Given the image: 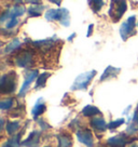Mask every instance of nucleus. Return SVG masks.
<instances>
[{
    "mask_svg": "<svg viewBox=\"0 0 138 147\" xmlns=\"http://www.w3.org/2000/svg\"><path fill=\"white\" fill-rule=\"evenodd\" d=\"M16 74L15 71H9L8 74H5L1 80H0V90L2 94H10L13 93L16 89Z\"/></svg>",
    "mask_w": 138,
    "mask_h": 147,
    "instance_id": "obj_1",
    "label": "nucleus"
},
{
    "mask_svg": "<svg viewBox=\"0 0 138 147\" xmlns=\"http://www.w3.org/2000/svg\"><path fill=\"white\" fill-rule=\"evenodd\" d=\"M96 75V70H90L86 73H83L79 75L77 78L74 79V83L71 86V90L72 91H77V90H85L88 87V84L91 83L93 78Z\"/></svg>",
    "mask_w": 138,
    "mask_h": 147,
    "instance_id": "obj_2",
    "label": "nucleus"
},
{
    "mask_svg": "<svg viewBox=\"0 0 138 147\" xmlns=\"http://www.w3.org/2000/svg\"><path fill=\"white\" fill-rule=\"evenodd\" d=\"M126 10H127V3L125 0H111L108 14L111 18H113L115 22H117L124 15Z\"/></svg>",
    "mask_w": 138,
    "mask_h": 147,
    "instance_id": "obj_3",
    "label": "nucleus"
},
{
    "mask_svg": "<svg viewBox=\"0 0 138 147\" xmlns=\"http://www.w3.org/2000/svg\"><path fill=\"white\" fill-rule=\"evenodd\" d=\"M135 27H136V16H129L125 22L122 23L120 27V36L122 38L123 41H126L129 37H132L135 35Z\"/></svg>",
    "mask_w": 138,
    "mask_h": 147,
    "instance_id": "obj_4",
    "label": "nucleus"
},
{
    "mask_svg": "<svg viewBox=\"0 0 138 147\" xmlns=\"http://www.w3.org/2000/svg\"><path fill=\"white\" fill-rule=\"evenodd\" d=\"M25 12H26V9L24 8L23 5H14L2 12L1 18H0V22H1V23H5V21H9L11 18H19V16L24 15Z\"/></svg>",
    "mask_w": 138,
    "mask_h": 147,
    "instance_id": "obj_5",
    "label": "nucleus"
},
{
    "mask_svg": "<svg viewBox=\"0 0 138 147\" xmlns=\"http://www.w3.org/2000/svg\"><path fill=\"white\" fill-rule=\"evenodd\" d=\"M33 64V53L31 51H22L15 57V65L21 68H29Z\"/></svg>",
    "mask_w": 138,
    "mask_h": 147,
    "instance_id": "obj_6",
    "label": "nucleus"
},
{
    "mask_svg": "<svg viewBox=\"0 0 138 147\" xmlns=\"http://www.w3.org/2000/svg\"><path fill=\"white\" fill-rule=\"evenodd\" d=\"M133 141H135V140L129 138V136H127L125 133H120L108 138L106 145L108 147H125L127 144H129Z\"/></svg>",
    "mask_w": 138,
    "mask_h": 147,
    "instance_id": "obj_7",
    "label": "nucleus"
},
{
    "mask_svg": "<svg viewBox=\"0 0 138 147\" xmlns=\"http://www.w3.org/2000/svg\"><path fill=\"white\" fill-rule=\"evenodd\" d=\"M38 76H39V71H38V69L30 70V71H28V73L25 75V80H24L23 84H22V87H21V89H19V97H23V96H25V95H26L27 91L29 90L30 84L35 81V79L38 78Z\"/></svg>",
    "mask_w": 138,
    "mask_h": 147,
    "instance_id": "obj_8",
    "label": "nucleus"
},
{
    "mask_svg": "<svg viewBox=\"0 0 138 147\" xmlns=\"http://www.w3.org/2000/svg\"><path fill=\"white\" fill-rule=\"evenodd\" d=\"M77 138L79 142L84 144L86 147H93L94 146V138H93L92 132L88 129H83L77 131Z\"/></svg>",
    "mask_w": 138,
    "mask_h": 147,
    "instance_id": "obj_9",
    "label": "nucleus"
},
{
    "mask_svg": "<svg viewBox=\"0 0 138 147\" xmlns=\"http://www.w3.org/2000/svg\"><path fill=\"white\" fill-rule=\"evenodd\" d=\"M46 109V103H44V100L40 97V98H38L37 102H36V104L33 106V108L31 110V114L33 116V118L36 120H38L37 118L39 116H41Z\"/></svg>",
    "mask_w": 138,
    "mask_h": 147,
    "instance_id": "obj_10",
    "label": "nucleus"
},
{
    "mask_svg": "<svg viewBox=\"0 0 138 147\" xmlns=\"http://www.w3.org/2000/svg\"><path fill=\"white\" fill-rule=\"evenodd\" d=\"M90 125H91V128H93L96 131H99V132H104L106 129H108V124L106 123L105 119L100 118V117H94L90 121Z\"/></svg>",
    "mask_w": 138,
    "mask_h": 147,
    "instance_id": "obj_11",
    "label": "nucleus"
},
{
    "mask_svg": "<svg viewBox=\"0 0 138 147\" xmlns=\"http://www.w3.org/2000/svg\"><path fill=\"white\" fill-rule=\"evenodd\" d=\"M40 141V133L37 131H32L31 133L29 134V136L26 141H24L21 145L25 147H37Z\"/></svg>",
    "mask_w": 138,
    "mask_h": 147,
    "instance_id": "obj_12",
    "label": "nucleus"
},
{
    "mask_svg": "<svg viewBox=\"0 0 138 147\" xmlns=\"http://www.w3.org/2000/svg\"><path fill=\"white\" fill-rule=\"evenodd\" d=\"M120 71H121L120 68H115L113 66H108V67L104 70L102 75H101L100 81H105V80H108V79H110V78H115V77L119 75Z\"/></svg>",
    "mask_w": 138,
    "mask_h": 147,
    "instance_id": "obj_13",
    "label": "nucleus"
},
{
    "mask_svg": "<svg viewBox=\"0 0 138 147\" xmlns=\"http://www.w3.org/2000/svg\"><path fill=\"white\" fill-rule=\"evenodd\" d=\"M138 132V108L137 110L134 113L133 118L131 119V122H129V127L126 129V133L129 135H133V134Z\"/></svg>",
    "mask_w": 138,
    "mask_h": 147,
    "instance_id": "obj_14",
    "label": "nucleus"
},
{
    "mask_svg": "<svg viewBox=\"0 0 138 147\" xmlns=\"http://www.w3.org/2000/svg\"><path fill=\"white\" fill-rule=\"evenodd\" d=\"M22 47V42L19 39L17 38H14L13 40H11V41L5 46V50H3V53L5 54H10V53H12L14 51H16L17 49H19Z\"/></svg>",
    "mask_w": 138,
    "mask_h": 147,
    "instance_id": "obj_15",
    "label": "nucleus"
},
{
    "mask_svg": "<svg viewBox=\"0 0 138 147\" xmlns=\"http://www.w3.org/2000/svg\"><path fill=\"white\" fill-rule=\"evenodd\" d=\"M22 135H23V132H21L19 134H15L13 136L7 141V142L2 145V147H19L21 146V140H22Z\"/></svg>",
    "mask_w": 138,
    "mask_h": 147,
    "instance_id": "obj_16",
    "label": "nucleus"
},
{
    "mask_svg": "<svg viewBox=\"0 0 138 147\" xmlns=\"http://www.w3.org/2000/svg\"><path fill=\"white\" fill-rule=\"evenodd\" d=\"M60 9H50L48 10L44 14V18L49 22H54V21H60Z\"/></svg>",
    "mask_w": 138,
    "mask_h": 147,
    "instance_id": "obj_17",
    "label": "nucleus"
},
{
    "mask_svg": "<svg viewBox=\"0 0 138 147\" xmlns=\"http://www.w3.org/2000/svg\"><path fill=\"white\" fill-rule=\"evenodd\" d=\"M44 9V5H32L27 9V13L29 18H38L42 14V11Z\"/></svg>",
    "mask_w": 138,
    "mask_h": 147,
    "instance_id": "obj_18",
    "label": "nucleus"
},
{
    "mask_svg": "<svg viewBox=\"0 0 138 147\" xmlns=\"http://www.w3.org/2000/svg\"><path fill=\"white\" fill-rule=\"evenodd\" d=\"M57 141H58V147L72 146V140L70 138V135H67V134H60V135H57Z\"/></svg>",
    "mask_w": 138,
    "mask_h": 147,
    "instance_id": "obj_19",
    "label": "nucleus"
},
{
    "mask_svg": "<svg viewBox=\"0 0 138 147\" xmlns=\"http://www.w3.org/2000/svg\"><path fill=\"white\" fill-rule=\"evenodd\" d=\"M100 110L93 105H86L82 109V115L84 117H94L96 115H100Z\"/></svg>",
    "mask_w": 138,
    "mask_h": 147,
    "instance_id": "obj_20",
    "label": "nucleus"
},
{
    "mask_svg": "<svg viewBox=\"0 0 138 147\" xmlns=\"http://www.w3.org/2000/svg\"><path fill=\"white\" fill-rule=\"evenodd\" d=\"M60 23L65 26V27H68L70 25V14H69V11L66 8H60Z\"/></svg>",
    "mask_w": 138,
    "mask_h": 147,
    "instance_id": "obj_21",
    "label": "nucleus"
},
{
    "mask_svg": "<svg viewBox=\"0 0 138 147\" xmlns=\"http://www.w3.org/2000/svg\"><path fill=\"white\" fill-rule=\"evenodd\" d=\"M19 121H8L5 124V130H7V133L9 135H14L19 131Z\"/></svg>",
    "mask_w": 138,
    "mask_h": 147,
    "instance_id": "obj_22",
    "label": "nucleus"
},
{
    "mask_svg": "<svg viewBox=\"0 0 138 147\" xmlns=\"http://www.w3.org/2000/svg\"><path fill=\"white\" fill-rule=\"evenodd\" d=\"M88 3L90 5V8L93 10V12L98 13L102 9V7L105 5V1L104 0H88Z\"/></svg>",
    "mask_w": 138,
    "mask_h": 147,
    "instance_id": "obj_23",
    "label": "nucleus"
},
{
    "mask_svg": "<svg viewBox=\"0 0 138 147\" xmlns=\"http://www.w3.org/2000/svg\"><path fill=\"white\" fill-rule=\"evenodd\" d=\"M50 77V73H43L41 75L38 76V78L36 79V86H35V89H40V88H43L46 86V80Z\"/></svg>",
    "mask_w": 138,
    "mask_h": 147,
    "instance_id": "obj_24",
    "label": "nucleus"
},
{
    "mask_svg": "<svg viewBox=\"0 0 138 147\" xmlns=\"http://www.w3.org/2000/svg\"><path fill=\"white\" fill-rule=\"evenodd\" d=\"M14 103V100L12 97H9V98H5L3 101H1L0 103V109L1 110H9L10 108H12Z\"/></svg>",
    "mask_w": 138,
    "mask_h": 147,
    "instance_id": "obj_25",
    "label": "nucleus"
},
{
    "mask_svg": "<svg viewBox=\"0 0 138 147\" xmlns=\"http://www.w3.org/2000/svg\"><path fill=\"white\" fill-rule=\"evenodd\" d=\"M124 122H125L124 118H120V119L113 120V121H111L110 123L108 124V129H110V130H113V129L119 128L120 125H122V124L124 123Z\"/></svg>",
    "mask_w": 138,
    "mask_h": 147,
    "instance_id": "obj_26",
    "label": "nucleus"
},
{
    "mask_svg": "<svg viewBox=\"0 0 138 147\" xmlns=\"http://www.w3.org/2000/svg\"><path fill=\"white\" fill-rule=\"evenodd\" d=\"M19 18H11V20H9L8 21V23H7V25H5V28L7 29H13L15 26H17V24H19Z\"/></svg>",
    "mask_w": 138,
    "mask_h": 147,
    "instance_id": "obj_27",
    "label": "nucleus"
},
{
    "mask_svg": "<svg viewBox=\"0 0 138 147\" xmlns=\"http://www.w3.org/2000/svg\"><path fill=\"white\" fill-rule=\"evenodd\" d=\"M38 124L40 125V128L42 129V130H48V129H50L51 127H50V124H48L44 121L43 119H40V120H38Z\"/></svg>",
    "mask_w": 138,
    "mask_h": 147,
    "instance_id": "obj_28",
    "label": "nucleus"
},
{
    "mask_svg": "<svg viewBox=\"0 0 138 147\" xmlns=\"http://www.w3.org/2000/svg\"><path fill=\"white\" fill-rule=\"evenodd\" d=\"M25 2H28V3H32V5H40V1L41 0H24Z\"/></svg>",
    "mask_w": 138,
    "mask_h": 147,
    "instance_id": "obj_29",
    "label": "nucleus"
},
{
    "mask_svg": "<svg viewBox=\"0 0 138 147\" xmlns=\"http://www.w3.org/2000/svg\"><path fill=\"white\" fill-rule=\"evenodd\" d=\"M93 27H94V25L91 24L90 26H88V32H86V37H90L92 35V32H93Z\"/></svg>",
    "mask_w": 138,
    "mask_h": 147,
    "instance_id": "obj_30",
    "label": "nucleus"
},
{
    "mask_svg": "<svg viewBox=\"0 0 138 147\" xmlns=\"http://www.w3.org/2000/svg\"><path fill=\"white\" fill-rule=\"evenodd\" d=\"M51 2H53V3H55L57 5H60V2H62V0H50Z\"/></svg>",
    "mask_w": 138,
    "mask_h": 147,
    "instance_id": "obj_31",
    "label": "nucleus"
},
{
    "mask_svg": "<svg viewBox=\"0 0 138 147\" xmlns=\"http://www.w3.org/2000/svg\"><path fill=\"white\" fill-rule=\"evenodd\" d=\"M74 37H76V34H71V35H70V36L68 37V41H72V40H74Z\"/></svg>",
    "mask_w": 138,
    "mask_h": 147,
    "instance_id": "obj_32",
    "label": "nucleus"
},
{
    "mask_svg": "<svg viewBox=\"0 0 138 147\" xmlns=\"http://www.w3.org/2000/svg\"><path fill=\"white\" fill-rule=\"evenodd\" d=\"M12 1H14V2H22L23 0H12Z\"/></svg>",
    "mask_w": 138,
    "mask_h": 147,
    "instance_id": "obj_33",
    "label": "nucleus"
},
{
    "mask_svg": "<svg viewBox=\"0 0 138 147\" xmlns=\"http://www.w3.org/2000/svg\"><path fill=\"white\" fill-rule=\"evenodd\" d=\"M131 147H138V144H133Z\"/></svg>",
    "mask_w": 138,
    "mask_h": 147,
    "instance_id": "obj_34",
    "label": "nucleus"
},
{
    "mask_svg": "<svg viewBox=\"0 0 138 147\" xmlns=\"http://www.w3.org/2000/svg\"><path fill=\"white\" fill-rule=\"evenodd\" d=\"M44 147H50V146H44Z\"/></svg>",
    "mask_w": 138,
    "mask_h": 147,
    "instance_id": "obj_35",
    "label": "nucleus"
},
{
    "mask_svg": "<svg viewBox=\"0 0 138 147\" xmlns=\"http://www.w3.org/2000/svg\"><path fill=\"white\" fill-rule=\"evenodd\" d=\"M137 26H138V23H137Z\"/></svg>",
    "mask_w": 138,
    "mask_h": 147,
    "instance_id": "obj_36",
    "label": "nucleus"
}]
</instances>
